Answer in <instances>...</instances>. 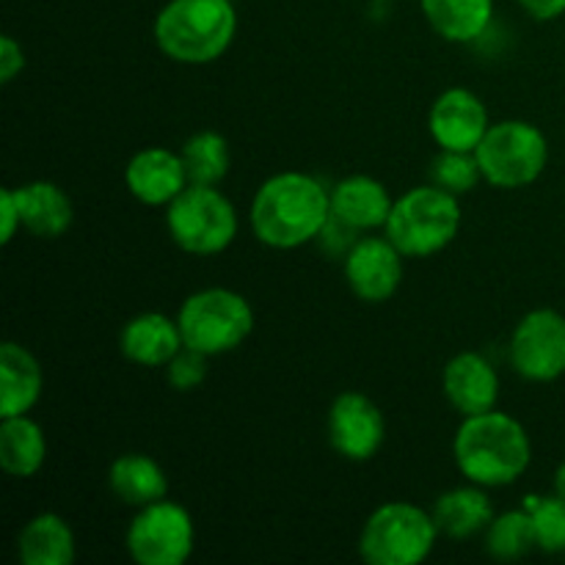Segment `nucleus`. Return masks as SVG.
I'll use <instances>...</instances> for the list:
<instances>
[{
    "mask_svg": "<svg viewBox=\"0 0 565 565\" xmlns=\"http://www.w3.org/2000/svg\"><path fill=\"white\" fill-rule=\"evenodd\" d=\"M108 486L116 500L130 508H147L152 502L166 500L169 478L163 467L147 452H125L108 469Z\"/></svg>",
    "mask_w": 565,
    "mask_h": 565,
    "instance_id": "412c9836",
    "label": "nucleus"
},
{
    "mask_svg": "<svg viewBox=\"0 0 565 565\" xmlns=\"http://www.w3.org/2000/svg\"><path fill=\"white\" fill-rule=\"evenodd\" d=\"M125 546L138 565H182L196 546V524L185 505L158 500L138 508L125 533Z\"/></svg>",
    "mask_w": 565,
    "mask_h": 565,
    "instance_id": "1a4fd4ad",
    "label": "nucleus"
},
{
    "mask_svg": "<svg viewBox=\"0 0 565 565\" xmlns=\"http://www.w3.org/2000/svg\"><path fill=\"white\" fill-rule=\"evenodd\" d=\"M434 513L414 502H384L364 522L359 555L367 565H419L439 541Z\"/></svg>",
    "mask_w": 565,
    "mask_h": 565,
    "instance_id": "39448f33",
    "label": "nucleus"
},
{
    "mask_svg": "<svg viewBox=\"0 0 565 565\" xmlns=\"http://www.w3.org/2000/svg\"><path fill=\"white\" fill-rule=\"evenodd\" d=\"M182 342L204 356L237 351L254 331V309L246 296L230 287L191 292L177 312Z\"/></svg>",
    "mask_w": 565,
    "mask_h": 565,
    "instance_id": "423d86ee",
    "label": "nucleus"
},
{
    "mask_svg": "<svg viewBox=\"0 0 565 565\" xmlns=\"http://www.w3.org/2000/svg\"><path fill=\"white\" fill-rule=\"evenodd\" d=\"M22 70H25V50L14 36L6 33L0 39V83H11Z\"/></svg>",
    "mask_w": 565,
    "mask_h": 565,
    "instance_id": "7c9ffc66",
    "label": "nucleus"
},
{
    "mask_svg": "<svg viewBox=\"0 0 565 565\" xmlns=\"http://www.w3.org/2000/svg\"><path fill=\"white\" fill-rule=\"evenodd\" d=\"M511 367L533 384H552L565 375V315L533 309L516 323L508 345Z\"/></svg>",
    "mask_w": 565,
    "mask_h": 565,
    "instance_id": "9d476101",
    "label": "nucleus"
},
{
    "mask_svg": "<svg viewBox=\"0 0 565 565\" xmlns=\"http://www.w3.org/2000/svg\"><path fill=\"white\" fill-rule=\"evenodd\" d=\"M436 527L447 539H475V535L486 533V527L494 519V508H491L489 494L483 486H458V489L445 491L434 505Z\"/></svg>",
    "mask_w": 565,
    "mask_h": 565,
    "instance_id": "4be33fe9",
    "label": "nucleus"
},
{
    "mask_svg": "<svg viewBox=\"0 0 565 565\" xmlns=\"http://www.w3.org/2000/svg\"><path fill=\"white\" fill-rule=\"evenodd\" d=\"M403 259L386 235H364L342 254V274L359 301L384 303L401 290Z\"/></svg>",
    "mask_w": 565,
    "mask_h": 565,
    "instance_id": "9b49d317",
    "label": "nucleus"
},
{
    "mask_svg": "<svg viewBox=\"0 0 565 565\" xmlns=\"http://www.w3.org/2000/svg\"><path fill=\"white\" fill-rule=\"evenodd\" d=\"M166 230L185 254L215 257L235 243L241 218L218 185H188L166 207Z\"/></svg>",
    "mask_w": 565,
    "mask_h": 565,
    "instance_id": "0eeeda50",
    "label": "nucleus"
},
{
    "mask_svg": "<svg viewBox=\"0 0 565 565\" xmlns=\"http://www.w3.org/2000/svg\"><path fill=\"white\" fill-rule=\"evenodd\" d=\"M491 127L489 108L475 92L452 86L434 99L428 114L430 138L439 149L475 152Z\"/></svg>",
    "mask_w": 565,
    "mask_h": 565,
    "instance_id": "ddd939ff",
    "label": "nucleus"
},
{
    "mask_svg": "<svg viewBox=\"0 0 565 565\" xmlns=\"http://www.w3.org/2000/svg\"><path fill=\"white\" fill-rule=\"evenodd\" d=\"M519 6L539 22H552L565 14V0H519Z\"/></svg>",
    "mask_w": 565,
    "mask_h": 565,
    "instance_id": "2f4dec72",
    "label": "nucleus"
},
{
    "mask_svg": "<svg viewBox=\"0 0 565 565\" xmlns=\"http://www.w3.org/2000/svg\"><path fill=\"white\" fill-rule=\"evenodd\" d=\"M392 204L384 182L367 174H351L331 188V215L359 235L384 230Z\"/></svg>",
    "mask_w": 565,
    "mask_h": 565,
    "instance_id": "dca6fc26",
    "label": "nucleus"
},
{
    "mask_svg": "<svg viewBox=\"0 0 565 565\" xmlns=\"http://www.w3.org/2000/svg\"><path fill=\"white\" fill-rule=\"evenodd\" d=\"M489 185L519 191L539 180L550 166V141L544 130L527 119L491 121L489 132L475 149Z\"/></svg>",
    "mask_w": 565,
    "mask_h": 565,
    "instance_id": "6e6552de",
    "label": "nucleus"
},
{
    "mask_svg": "<svg viewBox=\"0 0 565 565\" xmlns=\"http://www.w3.org/2000/svg\"><path fill=\"white\" fill-rule=\"evenodd\" d=\"M17 555L22 565H72L77 555L75 530L61 513H36L17 535Z\"/></svg>",
    "mask_w": 565,
    "mask_h": 565,
    "instance_id": "aec40b11",
    "label": "nucleus"
},
{
    "mask_svg": "<svg viewBox=\"0 0 565 565\" xmlns=\"http://www.w3.org/2000/svg\"><path fill=\"white\" fill-rule=\"evenodd\" d=\"M430 182L445 188L452 196H467L483 182L478 154L475 152H456V149H439V154L430 163Z\"/></svg>",
    "mask_w": 565,
    "mask_h": 565,
    "instance_id": "bb28decb",
    "label": "nucleus"
},
{
    "mask_svg": "<svg viewBox=\"0 0 565 565\" xmlns=\"http://www.w3.org/2000/svg\"><path fill=\"white\" fill-rule=\"evenodd\" d=\"M17 204H20L22 230L42 241H55L66 235L75 221L70 193L50 180H33L14 188Z\"/></svg>",
    "mask_w": 565,
    "mask_h": 565,
    "instance_id": "a211bd4d",
    "label": "nucleus"
},
{
    "mask_svg": "<svg viewBox=\"0 0 565 565\" xmlns=\"http://www.w3.org/2000/svg\"><path fill=\"white\" fill-rule=\"evenodd\" d=\"M185 348L177 318L163 312H141L125 323L119 351L138 367H166Z\"/></svg>",
    "mask_w": 565,
    "mask_h": 565,
    "instance_id": "f3484780",
    "label": "nucleus"
},
{
    "mask_svg": "<svg viewBox=\"0 0 565 565\" xmlns=\"http://www.w3.org/2000/svg\"><path fill=\"white\" fill-rule=\"evenodd\" d=\"M452 461L467 483L502 489L522 478L533 463V441L527 428L505 412L461 417L452 439Z\"/></svg>",
    "mask_w": 565,
    "mask_h": 565,
    "instance_id": "f03ea898",
    "label": "nucleus"
},
{
    "mask_svg": "<svg viewBox=\"0 0 565 565\" xmlns=\"http://www.w3.org/2000/svg\"><path fill=\"white\" fill-rule=\"evenodd\" d=\"M463 224L461 202L439 185H417L392 204L384 235L401 248L403 257L425 259L445 252Z\"/></svg>",
    "mask_w": 565,
    "mask_h": 565,
    "instance_id": "20e7f679",
    "label": "nucleus"
},
{
    "mask_svg": "<svg viewBox=\"0 0 565 565\" xmlns=\"http://www.w3.org/2000/svg\"><path fill=\"white\" fill-rule=\"evenodd\" d=\"M125 185L130 196L147 207H169L191 180L180 152L169 147H143L127 160Z\"/></svg>",
    "mask_w": 565,
    "mask_h": 565,
    "instance_id": "4468645a",
    "label": "nucleus"
},
{
    "mask_svg": "<svg viewBox=\"0 0 565 565\" xmlns=\"http://www.w3.org/2000/svg\"><path fill=\"white\" fill-rule=\"evenodd\" d=\"M182 163H185L191 185H221L230 174L232 154L230 143L221 132L199 130L182 143Z\"/></svg>",
    "mask_w": 565,
    "mask_h": 565,
    "instance_id": "393cba45",
    "label": "nucleus"
},
{
    "mask_svg": "<svg viewBox=\"0 0 565 565\" xmlns=\"http://www.w3.org/2000/svg\"><path fill=\"white\" fill-rule=\"evenodd\" d=\"M47 461V436L28 414L0 417V469L9 478L28 480Z\"/></svg>",
    "mask_w": 565,
    "mask_h": 565,
    "instance_id": "5701e85b",
    "label": "nucleus"
},
{
    "mask_svg": "<svg viewBox=\"0 0 565 565\" xmlns=\"http://www.w3.org/2000/svg\"><path fill=\"white\" fill-rule=\"evenodd\" d=\"M441 392L461 417H472L497 408L500 375L483 353L463 351L456 353L441 370Z\"/></svg>",
    "mask_w": 565,
    "mask_h": 565,
    "instance_id": "2eb2a0df",
    "label": "nucleus"
},
{
    "mask_svg": "<svg viewBox=\"0 0 565 565\" xmlns=\"http://www.w3.org/2000/svg\"><path fill=\"white\" fill-rule=\"evenodd\" d=\"M375 3H390V0H375Z\"/></svg>",
    "mask_w": 565,
    "mask_h": 565,
    "instance_id": "72a5a7b5",
    "label": "nucleus"
},
{
    "mask_svg": "<svg viewBox=\"0 0 565 565\" xmlns=\"http://www.w3.org/2000/svg\"><path fill=\"white\" fill-rule=\"evenodd\" d=\"M329 441L345 461L364 463L379 456L386 439V419L364 392H342L329 408Z\"/></svg>",
    "mask_w": 565,
    "mask_h": 565,
    "instance_id": "f8f14e48",
    "label": "nucleus"
},
{
    "mask_svg": "<svg viewBox=\"0 0 565 565\" xmlns=\"http://www.w3.org/2000/svg\"><path fill=\"white\" fill-rule=\"evenodd\" d=\"M552 486H555V494L561 497V500H565V461L557 467L555 472V480H552Z\"/></svg>",
    "mask_w": 565,
    "mask_h": 565,
    "instance_id": "473e14b6",
    "label": "nucleus"
},
{
    "mask_svg": "<svg viewBox=\"0 0 565 565\" xmlns=\"http://www.w3.org/2000/svg\"><path fill=\"white\" fill-rule=\"evenodd\" d=\"M44 373L39 359L20 342L0 345V417H20L39 403Z\"/></svg>",
    "mask_w": 565,
    "mask_h": 565,
    "instance_id": "6ab92c4d",
    "label": "nucleus"
},
{
    "mask_svg": "<svg viewBox=\"0 0 565 565\" xmlns=\"http://www.w3.org/2000/svg\"><path fill=\"white\" fill-rule=\"evenodd\" d=\"M331 218V188L307 171H281L257 188L248 224L263 246L290 252L318 241Z\"/></svg>",
    "mask_w": 565,
    "mask_h": 565,
    "instance_id": "f257e3e1",
    "label": "nucleus"
},
{
    "mask_svg": "<svg viewBox=\"0 0 565 565\" xmlns=\"http://www.w3.org/2000/svg\"><path fill=\"white\" fill-rule=\"evenodd\" d=\"M486 552H489L494 561H519V557L530 555L535 546V530H533V516H530L527 508H516V511L494 513L491 524L483 533Z\"/></svg>",
    "mask_w": 565,
    "mask_h": 565,
    "instance_id": "a878e982",
    "label": "nucleus"
},
{
    "mask_svg": "<svg viewBox=\"0 0 565 565\" xmlns=\"http://www.w3.org/2000/svg\"><path fill=\"white\" fill-rule=\"evenodd\" d=\"M419 6L428 25L452 44L478 42L494 20V0H419Z\"/></svg>",
    "mask_w": 565,
    "mask_h": 565,
    "instance_id": "b1692460",
    "label": "nucleus"
},
{
    "mask_svg": "<svg viewBox=\"0 0 565 565\" xmlns=\"http://www.w3.org/2000/svg\"><path fill=\"white\" fill-rule=\"evenodd\" d=\"M207 359L204 353L193 351V348H182L169 364H166V381L171 390L177 392H193L204 384L207 379Z\"/></svg>",
    "mask_w": 565,
    "mask_h": 565,
    "instance_id": "c85d7f7f",
    "label": "nucleus"
},
{
    "mask_svg": "<svg viewBox=\"0 0 565 565\" xmlns=\"http://www.w3.org/2000/svg\"><path fill=\"white\" fill-rule=\"evenodd\" d=\"M524 508L533 516L535 546L546 555H565V500L552 494H533L524 500Z\"/></svg>",
    "mask_w": 565,
    "mask_h": 565,
    "instance_id": "cd10ccee",
    "label": "nucleus"
},
{
    "mask_svg": "<svg viewBox=\"0 0 565 565\" xmlns=\"http://www.w3.org/2000/svg\"><path fill=\"white\" fill-rule=\"evenodd\" d=\"M20 230H22V215H20V204H17V196H14V188H3V191H0V243L9 246Z\"/></svg>",
    "mask_w": 565,
    "mask_h": 565,
    "instance_id": "c756f323",
    "label": "nucleus"
},
{
    "mask_svg": "<svg viewBox=\"0 0 565 565\" xmlns=\"http://www.w3.org/2000/svg\"><path fill=\"white\" fill-rule=\"evenodd\" d=\"M237 33L232 0H169L152 25L154 44L166 58L185 66L218 61Z\"/></svg>",
    "mask_w": 565,
    "mask_h": 565,
    "instance_id": "7ed1b4c3",
    "label": "nucleus"
}]
</instances>
